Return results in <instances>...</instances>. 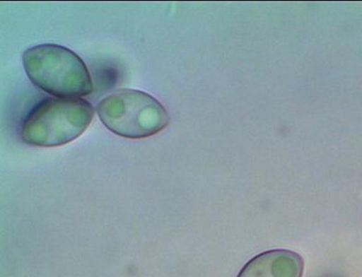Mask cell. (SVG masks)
<instances>
[{"label": "cell", "mask_w": 362, "mask_h": 277, "mask_svg": "<svg viewBox=\"0 0 362 277\" xmlns=\"http://www.w3.org/2000/svg\"><path fill=\"white\" fill-rule=\"evenodd\" d=\"M23 62L30 81L54 98H81L93 92L88 68L68 47L38 45L24 51Z\"/></svg>", "instance_id": "1"}, {"label": "cell", "mask_w": 362, "mask_h": 277, "mask_svg": "<svg viewBox=\"0 0 362 277\" xmlns=\"http://www.w3.org/2000/svg\"><path fill=\"white\" fill-rule=\"evenodd\" d=\"M93 116L92 104L84 99L45 98L24 117L20 136L28 146H65L84 134Z\"/></svg>", "instance_id": "2"}, {"label": "cell", "mask_w": 362, "mask_h": 277, "mask_svg": "<svg viewBox=\"0 0 362 277\" xmlns=\"http://www.w3.org/2000/svg\"><path fill=\"white\" fill-rule=\"evenodd\" d=\"M96 111L105 128L127 138L153 136L167 128L170 120L158 99L134 89L119 90L105 96Z\"/></svg>", "instance_id": "3"}, {"label": "cell", "mask_w": 362, "mask_h": 277, "mask_svg": "<svg viewBox=\"0 0 362 277\" xmlns=\"http://www.w3.org/2000/svg\"><path fill=\"white\" fill-rule=\"evenodd\" d=\"M304 261L289 249H272L256 255L237 277H303Z\"/></svg>", "instance_id": "4"}]
</instances>
